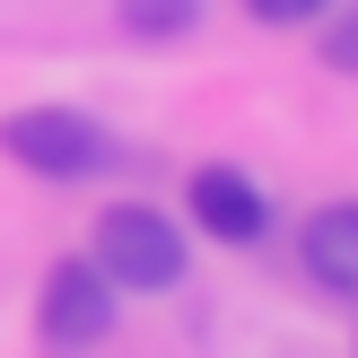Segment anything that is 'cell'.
Wrapping results in <instances>:
<instances>
[{
    "instance_id": "cell-1",
    "label": "cell",
    "mask_w": 358,
    "mask_h": 358,
    "mask_svg": "<svg viewBox=\"0 0 358 358\" xmlns=\"http://www.w3.org/2000/svg\"><path fill=\"white\" fill-rule=\"evenodd\" d=\"M0 149H9L27 175H44V184H79V175H105L114 140H105L87 114H70V105H27V114L0 122Z\"/></svg>"
},
{
    "instance_id": "cell-2",
    "label": "cell",
    "mask_w": 358,
    "mask_h": 358,
    "mask_svg": "<svg viewBox=\"0 0 358 358\" xmlns=\"http://www.w3.org/2000/svg\"><path fill=\"white\" fill-rule=\"evenodd\" d=\"M96 271L114 280V289H175V280H184V236L166 227V210L114 201L96 219Z\"/></svg>"
},
{
    "instance_id": "cell-3",
    "label": "cell",
    "mask_w": 358,
    "mask_h": 358,
    "mask_svg": "<svg viewBox=\"0 0 358 358\" xmlns=\"http://www.w3.org/2000/svg\"><path fill=\"white\" fill-rule=\"evenodd\" d=\"M44 341H62V350H87V341H105L114 332V280L96 271V254H79V262H52L44 271Z\"/></svg>"
},
{
    "instance_id": "cell-4",
    "label": "cell",
    "mask_w": 358,
    "mask_h": 358,
    "mask_svg": "<svg viewBox=\"0 0 358 358\" xmlns=\"http://www.w3.org/2000/svg\"><path fill=\"white\" fill-rule=\"evenodd\" d=\"M192 227L219 245H254L262 227H271V201H262L254 175L236 166H192Z\"/></svg>"
},
{
    "instance_id": "cell-5",
    "label": "cell",
    "mask_w": 358,
    "mask_h": 358,
    "mask_svg": "<svg viewBox=\"0 0 358 358\" xmlns=\"http://www.w3.org/2000/svg\"><path fill=\"white\" fill-rule=\"evenodd\" d=\"M297 254L332 297H358V201H324L306 219V236H297Z\"/></svg>"
},
{
    "instance_id": "cell-6",
    "label": "cell",
    "mask_w": 358,
    "mask_h": 358,
    "mask_svg": "<svg viewBox=\"0 0 358 358\" xmlns=\"http://www.w3.org/2000/svg\"><path fill=\"white\" fill-rule=\"evenodd\" d=\"M122 27L140 44H175V35L201 27V0H122Z\"/></svg>"
},
{
    "instance_id": "cell-7",
    "label": "cell",
    "mask_w": 358,
    "mask_h": 358,
    "mask_svg": "<svg viewBox=\"0 0 358 358\" xmlns=\"http://www.w3.org/2000/svg\"><path fill=\"white\" fill-rule=\"evenodd\" d=\"M324 62H332V70H350V79H358V0H350V9L332 17V27H324Z\"/></svg>"
},
{
    "instance_id": "cell-8",
    "label": "cell",
    "mask_w": 358,
    "mask_h": 358,
    "mask_svg": "<svg viewBox=\"0 0 358 358\" xmlns=\"http://www.w3.org/2000/svg\"><path fill=\"white\" fill-rule=\"evenodd\" d=\"M245 9H254L262 27H315V17H324L332 0H245Z\"/></svg>"
}]
</instances>
